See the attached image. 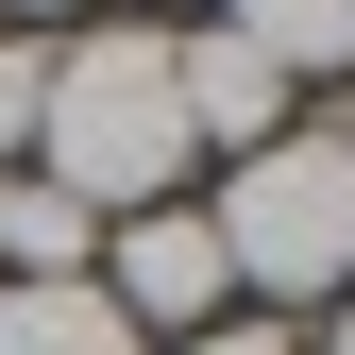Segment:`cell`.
I'll use <instances>...</instances> for the list:
<instances>
[{"label":"cell","mask_w":355,"mask_h":355,"mask_svg":"<svg viewBox=\"0 0 355 355\" xmlns=\"http://www.w3.org/2000/svg\"><path fill=\"white\" fill-rule=\"evenodd\" d=\"M34 187H68L85 220H136L169 203V169H203L187 153V102H169V34L153 17H85L51 34V102H34Z\"/></svg>","instance_id":"1"},{"label":"cell","mask_w":355,"mask_h":355,"mask_svg":"<svg viewBox=\"0 0 355 355\" xmlns=\"http://www.w3.org/2000/svg\"><path fill=\"white\" fill-rule=\"evenodd\" d=\"M203 237L237 271V304H338L355 288V119H288L271 153H237Z\"/></svg>","instance_id":"2"},{"label":"cell","mask_w":355,"mask_h":355,"mask_svg":"<svg viewBox=\"0 0 355 355\" xmlns=\"http://www.w3.org/2000/svg\"><path fill=\"white\" fill-rule=\"evenodd\" d=\"M102 304L119 322H169V338H203L220 304H237V271H220V237H203V203H136V220H102Z\"/></svg>","instance_id":"3"},{"label":"cell","mask_w":355,"mask_h":355,"mask_svg":"<svg viewBox=\"0 0 355 355\" xmlns=\"http://www.w3.org/2000/svg\"><path fill=\"white\" fill-rule=\"evenodd\" d=\"M304 355H355V288H338V304H322V338H304Z\"/></svg>","instance_id":"9"},{"label":"cell","mask_w":355,"mask_h":355,"mask_svg":"<svg viewBox=\"0 0 355 355\" xmlns=\"http://www.w3.org/2000/svg\"><path fill=\"white\" fill-rule=\"evenodd\" d=\"M34 102H51V34H0V169L34 153Z\"/></svg>","instance_id":"7"},{"label":"cell","mask_w":355,"mask_h":355,"mask_svg":"<svg viewBox=\"0 0 355 355\" xmlns=\"http://www.w3.org/2000/svg\"><path fill=\"white\" fill-rule=\"evenodd\" d=\"M187 355H304V338H288V322H203Z\"/></svg>","instance_id":"8"},{"label":"cell","mask_w":355,"mask_h":355,"mask_svg":"<svg viewBox=\"0 0 355 355\" xmlns=\"http://www.w3.org/2000/svg\"><path fill=\"white\" fill-rule=\"evenodd\" d=\"M17 17H85V0H0V34H17Z\"/></svg>","instance_id":"10"},{"label":"cell","mask_w":355,"mask_h":355,"mask_svg":"<svg viewBox=\"0 0 355 355\" xmlns=\"http://www.w3.org/2000/svg\"><path fill=\"white\" fill-rule=\"evenodd\" d=\"M220 34H254L288 85H338L355 68V0H220Z\"/></svg>","instance_id":"6"},{"label":"cell","mask_w":355,"mask_h":355,"mask_svg":"<svg viewBox=\"0 0 355 355\" xmlns=\"http://www.w3.org/2000/svg\"><path fill=\"white\" fill-rule=\"evenodd\" d=\"M0 187H17V169H0Z\"/></svg>","instance_id":"11"},{"label":"cell","mask_w":355,"mask_h":355,"mask_svg":"<svg viewBox=\"0 0 355 355\" xmlns=\"http://www.w3.org/2000/svg\"><path fill=\"white\" fill-rule=\"evenodd\" d=\"M169 102H187V153H220V169L288 136V68L254 51V34H220V17H203V34H169Z\"/></svg>","instance_id":"4"},{"label":"cell","mask_w":355,"mask_h":355,"mask_svg":"<svg viewBox=\"0 0 355 355\" xmlns=\"http://www.w3.org/2000/svg\"><path fill=\"white\" fill-rule=\"evenodd\" d=\"M0 355H153V338L102 304V271H68V288H0Z\"/></svg>","instance_id":"5"}]
</instances>
